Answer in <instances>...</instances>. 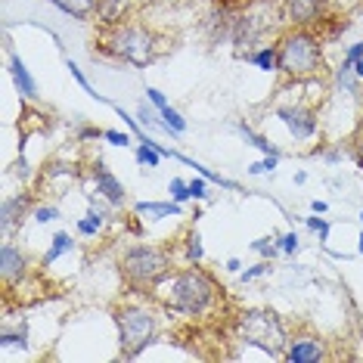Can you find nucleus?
Wrapping results in <instances>:
<instances>
[{
  "label": "nucleus",
  "instance_id": "nucleus-1",
  "mask_svg": "<svg viewBox=\"0 0 363 363\" xmlns=\"http://www.w3.org/2000/svg\"><path fill=\"white\" fill-rule=\"evenodd\" d=\"M152 295L162 301L164 311H174L180 317L196 320V317H208L214 311V304L220 298V286L199 264H186L180 270H171Z\"/></svg>",
  "mask_w": 363,
  "mask_h": 363
},
{
  "label": "nucleus",
  "instance_id": "nucleus-2",
  "mask_svg": "<svg viewBox=\"0 0 363 363\" xmlns=\"http://www.w3.org/2000/svg\"><path fill=\"white\" fill-rule=\"evenodd\" d=\"M277 53H279V75L295 84L304 81H317L326 75V56H323V40L313 28H292L277 38Z\"/></svg>",
  "mask_w": 363,
  "mask_h": 363
},
{
  "label": "nucleus",
  "instance_id": "nucleus-3",
  "mask_svg": "<svg viewBox=\"0 0 363 363\" xmlns=\"http://www.w3.org/2000/svg\"><path fill=\"white\" fill-rule=\"evenodd\" d=\"M171 270H174V258H171L168 245L137 242V245H128L118 258V277L134 295L155 292Z\"/></svg>",
  "mask_w": 363,
  "mask_h": 363
},
{
  "label": "nucleus",
  "instance_id": "nucleus-4",
  "mask_svg": "<svg viewBox=\"0 0 363 363\" xmlns=\"http://www.w3.org/2000/svg\"><path fill=\"white\" fill-rule=\"evenodd\" d=\"M96 50L109 56L115 62H128L134 69H146L162 56V40L152 28L134 26V22H121V26L103 28Z\"/></svg>",
  "mask_w": 363,
  "mask_h": 363
},
{
  "label": "nucleus",
  "instance_id": "nucleus-5",
  "mask_svg": "<svg viewBox=\"0 0 363 363\" xmlns=\"http://www.w3.org/2000/svg\"><path fill=\"white\" fill-rule=\"evenodd\" d=\"M112 317L118 326V354L125 360H137L159 338V313L150 304L125 301L112 311Z\"/></svg>",
  "mask_w": 363,
  "mask_h": 363
},
{
  "label": "nucleus",
  "instance_id": "nucleus-6",
  "mask_svg": "<svg viewBox=\"0 0 363 363\" xmlns=\"http://www.w3.org/2000/svg\"><path fill=\"white\" fill-rule=\"evenodd\" d=\"M236 335H239V342L252 345V348L270 354V357H283L289 338H292L286 333V323L279 320V313L270 308H249L239 313Z\"/></svg>",
  "mask_w": 363,
  "mask_h": 363
},
{
  "label": "nucleus",
  "instance_id": "nucleus-7",
  "mask_svg": "<svg viewBox=\"0 0 363 363\" xmlns=\"http://www.w3.org/2000/svg\"><path fill=\"white\" fill-rule=\"evenodd\" d=\"M274 115L283 121V128L289 130V137H292L295 143H308V140H313L320 130V115L313 106L286 103V106H277Z\"/></svg>",
  "mask_w": 363,
  "mask_h": 363
},
{
  "label": "nucleus",
  "instance_id": "nucleus-8",
  "mask_svg": "<svg viewBox=\"0 0 363 363\" xmlns=\"http://www.w3.org/2000/svg\"><path fill=\"white\" fill-rule=\"evenodd\" d=\"M329 4L333 0H283L279 4V16L292 28H317L329 16Z\"/></svg>",
  "mask_w": 363,
  "mask_h": 363
},
{
  "label": "nucleus",
  "instance_id": "nucleus-9",
  "mask_svg": "<svg viewBox=\"0 0 363 363\" xmlns=\"http://www.w3.org/2000/svg\"><path fill=\"white\" fill-rule=\"evenodd\" d=\"M31 211H35L31 208V193L6 196V199L0 202V230H4V236H13L16 230H22V224H26V218Z\"/></svg>",
  "mask_w": 363,
  "mask_h": 363
},
{
  "label": "nucleus",
  "instance_id": "nucleus-10",
  "mask_svg": "<svg viewBox=\"0 0 363 363\" xmlns=\"http://www.w3.org/2000/svg\"><path fill=\"white\" fill-rule=\"evenodd\" d=\"M90 180H94L96 193H100L109 205H115V208H121V205H125V199H128L125 184H121V180L115 177L109 168H106V162H103V159H96L94 164H90Z\"/></svg>",
  "mask_w": 363,
  "mask_h": 363
},
{
  "label": "nucleus",
  "instance_id": "nucleus-11",
  "mask_svg": "<svg viewBox=\"0 0 363 363\" xmlns=\"http://www.w3.org/2000/svg\"><path fill=\"white\" fill-rule=\"evenodd\" d=\"M28 255L19 249L16 242H4L0 245V277H4L6 286H19L22 279L28 277Z\"/></svg>",
  "mask_w": 363,
  "mask_h": 363
},
{
  "label": "nucleus",
  "instance_id": "nucleus-12",
  "mask_svg": "<svg viewBox=\"0 0 363 363\" xmlns=\"http://www.w3.org/2000/svg\"><path fill=\"white\" fill-rule=\"evenodd\" d=\"M286 363H320L326 360V345L317 335H292L283 354Z\"/></svg>",
  "mask_w": 363,
  "mask_h": 363
},
{
  "label": "nucleus",
  "instance_id": "nucleus-13",
  "mask_svg": "<svg viewBox=\"0 0 363 363\" xmlns=\"http://www.w3.org/2000/svg\"><path fill=\"white\" fill-rule=\"evenodd\" d=\"M10 78H13L16 90L22 94V100H38V81L31 78L28 65L22 62V56H16V53H10Z\"/></svg>",
  "mask_w": 363,
  "mask_h": 363
},
{
  "label": "nucleus",
  "instance_id": "nucleus-14",
  "mask_svg": "<svg viewBox=\"0 0 363 363\" xmlns=\"http://www.w3.org/2000/svg\"><path fill=\"white\" fill-rule=\"evenodd\" d=\"M130 13V0H96V19H100L103 28L121 26Z\"/></svg>",
  "mask_w": 363,
  "mask_h": 363
},
{
  "label": "nucleus",
  "instance_id": "nucleus-15",
  "mask_svg": "<svg viewBox=\"0 0 363 363\" xmlns=\"http://www.w3.org/2000/svg\"><path fill=\"white\" fill-rule=\"evenodd\" d=\"M134 214L137 218H152V220H162V218H180L184 214V205L180 202H134Z\"/></svg>",
  "mask_w": 363,
  "mask_h": 363
},
{
  "label": "nucleus",
  "instance_id": "nucleus-16",
  "mask_svg": "<svg viewBox=\"0 0 363 363\" xmlns=\"http://www.w3.org/2000/svg\"><path fill=\"white\" fill-rule=\"evenodd\" d=\"M47 4H53L56 10H62L65 16H72L78 22H90L96 13V0H47Z\"/></svg>",
  "mask_w": 363,
  "mask_h": 363
},
{
  "label": "nucleus",
  "instance_id": "nucleus-17",
  "mask_svg": "<svg viewBox=\"0 0 363 363\" xmlns=\"http://www.w3.org/2000/svg\"><path fill=\"white\" fill-rule=\"evenodd\" d=\"M255 69L264 72V75H274V72H279V53H277V44H264L258 47V50H252L249 56H245Z\"/></svg>",
  "mask_w": 363,
  "mask_h": 363
},
{
  "label": "nucleus",
  "instance_id": "nucleus-18",
  "mask_svg": "<svg viewBox=\"0 0 363 363\" xmlns=\"http://www.w3.org/2000/svg\"><path fill=\"white\" fill-rule=\"evenodd\" d=\"M75 252V239H72V233H65V230H60V233H53L50 239V249L44 252V258H40V267H50V264H56L62 258V255Z\"/></svg>",
  "mask_w": 363,
  "mask_h": 363
},
{
  "label": "nucleus",
  "instance_id": "nucleus-19",
  "mask_svg": "<svg viewBox=\"0 0 363 363\" xmlns=\"http://www.w3.org/2000/svg\"><path fill=\"white\" fill-rule=\"evenodd\" d=\"M335 87L342 90V94H348V96H357L360 94V78L354 75V62L342 60V65L335 69Z\"/></svg>",
  "mask_w": 363,
  "mask_h": 363
},
{
  "label": "nucleus",
  "instance_id": "nucleus-20",
  "mask_svg": "<svg viewBox=\"0 0 363 363\" xmlns=\"http://www.w3.org/2000/svg\"><path fill=\"white\" fill-rule=\"evenodd\" d=\"M236 130H239V137H242L245 143H249V146H255V150H261L264 155H274V152H279V150H277L274 143H270L267 137H261L258 130H255V128L249 125V121H239V125H236Z\"/></svg>",
  "mask_w": 363,
  "mask_h": 363
},
{
  "label": "nucleus",
  "instance_id": "nucleus-21",
  "mask_svg": "<svg viewBox=\"0 0 363 363\" xmlns=\"http://www.w3.org/2000/svg\"><path fill=\"white\" fill-rule=\"evenodd\" d=\"M137 162L140 164H143V168H159V164H162V159H164V155L159 152V146H155V140L152 137H146L143 140V143H137Z\"/></svg>",
  "mask_w": 363,
  "mask_h": 363
},
{
  "label": "nucleus",
  "instance_id": "nucleus-22",
  "mask_svg": "<svg viewBox=\"0 0 363 363\" xmlns=\"http://www.w3.org/2000/svg\"><path fill=\"white\" fill-rule=\"evenodd\" d=\"M134 115H137V121H140V125H143L146 130H164V125H162V112L155 109V106H152L150 100L140 103Z\"/></svg>",
  "mask_w": 363,
  "mask_h": 363
},
{
  "label": "nucleus",
  "instance_id": "nucleus-23",
  "mask_svg": "<svg viewBox=\"0 0 363 363\" xmlns=\"http://www.w3.org/2000/svg\"><path fill=\"white\" fill-rule=\"evenodd\" d=\"M0 348L10 351V348H28V329L19 326V329H10L4 326L0 329Z\"/></svg>",
  "mask_w": 363,
  "mask_h": 363
},
{
  "label": "nucleus",
  "instance_id": "nucleus-24",
  "mask_svg": "<svg viewBox=\"0 0 363 363\" xmlns=\"http://www.w3.org/2000/svg\"><path fill=\"white\" fill-rule=\"evenodd\" d=\"M162 125H164V134H171V137H180V134H186V118L180 115L174 106H168V109H162Z\"/></svg>",
  "mask_w": 363,
  "mask_h": 363
},
{
  "label": "nucleus",
  "instance_id": "nucleus-25",
  "mask_svg": "<svg viewBox=\"0 0 363 363\" xmlns=\"http://www.w3.org/2000/svg\"><path fill=\"white\" fill-rule=\"evenodd\" d=\"M205 258V249H202V236L199 230H189L184 236V261L186 264H199Z\"/></svg>",
  "mask_w": 363,
  "mask_h": 363
},
{
  "label": "nucleus",
  "instance_id": "nucleus-26",
  "mask_svg": "<svg viewBox=\"0 0 363 363\" xmlns=\"http://www.w3.org/2000/svg\"><path fill=\"white\" fill-rule=\"evenodd\" d=\"M31 218H35V224H53V220L62 218V211H60V205L56 202H40V205H35Z\"/></svg>",
  "mask_w": 363,
  "mask_h": 363
},
{
  "label": "nucleus",
  "instance_id": "nucleus-27",
  "mask_svg": "<svg viewBox=\"0 0 363 363\" xmlns=\"http://www.w3.org/2000/svg\"><path fill=\"white\" fill-rule=\"evenodd\" d=\"M252 252L261 255L264 261H274L277 255H279V242H277L274 236H261V239H255V242H252Z\"/></svg>",
  "mask_w": 363,
  "mask_h": 363
},
{
  "label": "nucleus",
  "instance_id": "nucleus-28",
  "mask_svg": "<svg viewBox=\"0 0 363 363\" xmlns=\"http://www.w3.org/2000/svg\"><path fill=\"white\" fill-rule=\"evenodd\" d=\"M65 69H69V75H72V78H75V81H78V84H81V87H84V94H87V96H94V100H96V103H106V96H103V94H96V90H94V84H90V81H87V75H84V72H81V69H78V65H75V62H72V60H65Z\"/></svg>",
  "mask_w": 363,
  "mask_h": 363
},
{
  "label": "nucleus",
  "instance_id": "nucleus-29",
  "mask_svg": "<svg viewBox=\"0 0 363 363\" xmlns=\"http://www.w3.org/2000/svg\"><path fill=\"white\" fill-rule=\"evenodd\" d=\"M304 224H308V230H311V233L320 239V242H329V233H333V224H329L326 218H320V214L313 211V218H304Z\"/></svg>",
  "mask_w": 363,
  "mask_h": 363
},
{
  "label": "nucleus",
  "instance_id": "nucleus-30",
  "mask_svg": "<svg viewBox=\"0 0 363 363\" xmlns=\"http://www.w3.org/2000/svg\"><path fill=\"white\" fill-rule=\"evenodd\" d=\"M264 4V0H214V10H224V13H245L252 6Z\"/></svg>",
  "mask_w": 363,
  "mask_h": 363
},
{
  "label": "nucleus",
  "instance_id": "nucleus-31",
  "mask_svg": "<svg viewBox=\"0 0 363 363\" xmlns=\"http://www.w3.org/2000/svg\"><path fill=\"white\" fill-rule=\"evenodd\" d=\"M168 193H171V199L174 202H189L193 199V193H189V180H184V177H171V184H168Z\"/></svg>",
  "mask_w": 363,
  "mask_h": 363
},
{
  "label": "nucleus",
  "instance_id": "nucleus-32",
  "mask_svg": "<svg viewBox=\"0 0 363 363\" xmlns=\"http://www.w3.org/2000/svg\"><path fill=\"white\" fill-rule=\"evenodd\" d=\"M270 270H274V261H264V258H261L258 264H252L249 270H239V279H242V283H252V279L270 274Z\"/></svg>",
  "mask_w": 363,
  "mask_h": 363
},
{
  "label": "nucleus",
  "instance_id": "nucleus-33",
  "mask_svg": "<svg viewBox=\"0 0 363 363\" xmlns=\"http://www.w3.org/2000/svg\"><path fill=\"white\" fill-rule=\"evenodd\" d=\"M103 140H106V143L121 146V150H125V146H130L134 134H130V130H118V128H106V130H103Z\"/></svg>",
  "mask_w": 363,
  "mask_h": 363
},
{
  "label": "nucleus",
  "instance_id": "nucleus-34",
  "mask_svg": "<svg viewBox=\"0 0 363 363\" xmlns=\"http://www.w3.org/2000/svg\"><path fill=\"white\" fill-rule=\"evenodd\" d=\"M279 164V152H274V155H264L261 162H252L249 164V174L252 177H258V174H270V171H274Z\"/></svg>",
  "mask_w": 363,
  "mask_h": 363
},
{
  "label": "nucleus",
  "instance_id": "nucleus-35",
  "mask_svg": "<svg viewBox=\"0 0 363 363\" xmlns=\"http://www.w3.org/2000/svg\"><path fill=\"white\" fill-rule=\"evenodd\" d=\"M277 242H279V252H283V255H295V252L301 249V236L295 233V230H289V233H283V236L277 239Z\"/></svg>",
  "mask_w": 363,
  "mask_h": 363
},
{
  "label": "nucleus",
  "instance_id": "nucleus-36",
  "mask_svg": "<svg viewBox=\"0 0 363 363\" xmlns=\"http://www.w3.org/2000/svg\"><path fill=\"white\" fill-rule=\"evenodd\" d=\"M208 184H211V180L208 177H193V180H189V193H193V199L196 202H205V199H208Z\"/></svg>",
  "mask_w": 363,
  "mask_h": 363
},
{
  "label": "nucleus",
  "instance_id": "nucleus-37",
  "mask_svg": "<svg viewBox=\"0 0 363 363\" xmlns=\"http://www.w3.org/2000/svg\"><path fill=\"white\" fill-rule=\"evenodd\" d=\"M75 227H78L81 236H100V233H103V224H96L94 218H87V214H84V218H78Z\"/></svg>",
  "mask_w": 363,
  "mask_h": 363
},
{
  "label": "nucleus",
  "instance_id": "nucleus-38",
  "mask_svg": "<svg viewBox=\"0 0 363 363\" xmlns=\"http://www.w3.org/2000/svg\"><path fill=\"white\" fill-rule=\"evenodd\" d=\"M146 100H150L159 112H162V109H168V106H171V103H168V96H164L159 87H146Z\"/></svg>",
  "mask_w": 363,
  "mask_h": 363
},
{
  "label": "nucleus",
  "instance_id": "nucleus-39",
  "mask_svg": "<svg viewBox=\"0 0 363 363\" xmlns=\"http://www.w3.org/2000/svg\"><path fill=\"white\" fill-rule=\"evenodd\" d=\"M100 137H103V130L94 128V125H81V128L75 130V140H78V143H87V140H100Z\"/></svg>",
  "mask_w": 363,
  "mask_h": 363
},
{
  "label": "nucleus",
  "instance_id": "nucleus-40",
  "mask_svg": "<svg viewBox=\"0 0 363 363\" xmlns=\"http://www.w3.org/2000/svg\"><path fill=\"white\" fill-rule=\"evenodd\" d=\"M13 174L28 184V180H31V168H28V162H26V159H19V162H16V164H13Z\"/></svg>",
  "mask_w": 363,
  "mask_h": 363
},
{
  "label": "nucleus",
  "instance_id": "nucleus-41",
  "mask_svg": "<svg viewBox=\"0 0 363 363\" xmlns=\"http://www.w3.org/2000/svg\"><path fill=\"white\" fill-rule=\"evenodd\" d=\"M360 56H363V40H357V44H351V47H348V53H345V60H348V62H357Z\"/></svg>",
  "mask_w": 363,
  "mask_h": 363
},
{
  "label": "nucleus",
  "instance_id": "nucleus-42",
  "mask_svg": "<svg viewBox=\"0 0 363 363\" xmlns=\"http://www.w3.org/2000/svg\"><path fill=\"white\" fill-rule=\"evenodd\" d=\"M311 211H317V214H326V211H329V205H326L323 199H313V202H311Z\"/></svg>",
  "mask_w": 363,
  "mask_h": 363
},
{
  "label": "nucleus",
  "instance_id": "nucleus-43",
  "mask_svg": "<svg viewBox=\"0 0 363 363\" xmlns=\"http://www.w3.org/2000/svg\"><path fill=\"white\" fill-rule=\"evenodd\" d=\"M227 270H230V274H239V270H242V261H239V258H230V261H227Z\"/></svg>",
  "mask_w": 363,
  "mask_h": 363
},
{
  "label": "nucleus",
  "instance_id": "nucleus-44",
  "mask_svg": "<svg viewBox=\"0 0 363 363\" xmlns=\"http://www.w3.org/2000/svg\"><path fill=\"white\" fill-rule=\"evenodd\" d=\"M354 75H357V78L363 81V56H360V60H357V62H354Z\"/></svg>",
  "mask_w": 363,
  "mask_h": 363
},
{
  "label": "nucleus",
  "instance_id": "nucleus-45",
  "mask_svg": "<svg viewBox=\"0 0 363 363\" xmlns=\"http://www.w3.org/2000/svg\"><path fill=\"white\" fill-rule=\"evenodd\" d=\"M357 252L363 255V233H360V239H357Z\"/></svg>",
  "mask_w": 363,
  "mask_h": 363
},
{
  "label": "nucleus",
  "instance_id": "nucleus-46",
  "mask_svg": "<svg viewBox=\"0 0 363 363\" xmlns=\"http://www.w3.org/2000/svg\"><path fill=\"white\" fill-rule=\"evenodd\" d=\"M360 224H363V211H360Z\"/></svg>",
  "mask_w": 363,
  "mask_h": 363
}]
</instances>
